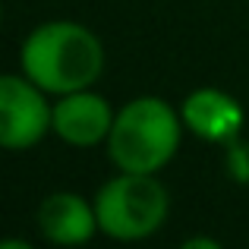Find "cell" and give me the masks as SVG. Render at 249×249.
<instances>
[{
    "instance_id": "8992f818",
    "label": "cell",
    "mask_w": 249,
    "mask_h": 249,
    "mask_svg": "<svg viewBox=\"0 0 249 249\" xmlns=\"http://www.w3.org/2000/svg\"><path fill=\"white\" fill-rule=\"evenodd\" d=\"M180 117L186 133L221 148L243 133V120H246L243 104L218 85H199V89L186 91L180 101Z\"/></svg>"
},
{
    "instance_id": "9c48e42d",
    "label": "cell",
    "mask_w": 249,
    "mask_h": 249,
    "mask_svg": "<svg viewBox=\"0 0 249 249\" xmlns=\"http://www.w3.org/2000/svg\"><path fill=\"white\" fill-rule=\"evenodd\" d=\"M177 249H224V243L208 237V233H193V237H186Z\"/></svg>"
},
{
    "instance_id": "7a4b0ae2",
    "label": "cell",
    "mask_w": 249,
    "mask_h": 249,
    "mask_svg": "<svg viewBox=\"0 0 249 249\" xmlns=\"http://www.w3.org/2000/svg\"><path fill=\"white\" fill-rule=\"evenodd\" d=\"M180 107L158 95H136L117 107L114 126L104 142L114 170L126 174H161L183 145Z\"/></svg>"
},
{
    "instance_id": "3957f363",
    "label": "cell",
    "mask_w": 249,
    "mask_h": 249,
    "mask_svg": "<svg viewBox=\"0 0 249 249\" xmlns=\"http://www.w3.org/2000/svg\"><path fill=\"white\" fill-rule=\"evenodd\" d=\"M98 231L117 243H142L155 237L170 218V193L158 174L117 170L91 196Z\"/></svg>"
},
{
    "instance_id": "8fae6325",
    "label": "cell",
    "mask_w": 249,
    "mask_h": 249,
    "mask_svg": "<svg viewBox=\"0 0 249 249\" xmlns=\"http://www.w3.org/2000/svg\"><path fill=\"white\" fill-rule=\"evenodd\" d=\"M0 29H3V0H0Z\"/></svg>"
},
{
    "instance_id": "6da1fadb",
    "label": "cell",
    "mask_w": 249,
    "mask_h": 249,
    "mask_svg": "<svg viewBox=\"0 0 249 249\" xmlns=\"http://www.w3.org/2000/svg\"><path fill=\"white\" fill-rule=\"evenodd\" d=\"M19 73H25L51 98L79 89H95L104 76V41L76 19L38 22L19 44Z\"/></svg>"
},
{
    "instance_id": "52a82bcc",
    "label": "cell",
    "mask_w": 249,
    "mask_h": 249,
    "mask_svg": "<svg viewBox=\"0 0 249 249\" xmlns=\"http://www.w3.org/2000/svg\"><path fill=\"white\" fill-rule=\"evenodd\" d=\"M35 227L44 243L60 246V249L85 246L101 233L98 231L95 202L73 193V189H57V193L44 196L35 212Z\"/></svg>"
},
{
    "instance_id": "30bf717a",
    "label": "cell",
    "mask_w": 249,
    "mask_h": 249,
    "mask_svg": "<svg viewBox=\"0 0 249 249\" xmlns=\"http://www.w3.org/2000/svg\"><path fill=\"white\" fill-rule=\"evenodd\" d=\"M0 249H38L25 237H0Z\"/></svg>"
},
{
    "instance_id": "5b68a950",
    "label": "cell",
    "mask_w": 249,
    "mask_h": 249,
    "mask_svg": "<svg viewBox=\"0 0 249 249\" xmlns=\"http://www.w3.org/2000/svg\"><path fill=\"white\" fill-rule=\"evenodd\" d=\"M117 107L98 89H79L70 95H57L51 107V136L60 139L67 148H91L104 145L114 126Z\"/></svg>"
},
{
    "instance_id": "ba28073f",
    "label": "cell",
    "mask_w": 249,
    "mask_h": 249,
    "mask_svg": "<svg viewBox=\"0 0 249 249\" xmlns=\"http://www.w3.org/2000/svg\"><path fill=\"white\" fill-rule=\"evenodd\" d=\"M224 170H227V177H231L233 183H240V186L249 183V142H243L240 136L224 145Z\"/></svg>"
},
{
    "instance_id": "277c9868",
    "label": "cell",
    "mask_w": 249,
    "mask_h": 249,
    "mask_svg": "<svg viewBox=\"0 0 249 249\" xmlns=\"http://www.w3.org/2000/svg\"><path fill=\"white\" fill-rule=\"evenodd\" d=\"M54 98L25 73H0V152H32L51 136Z\"/></svg>"
}]
</instances>
